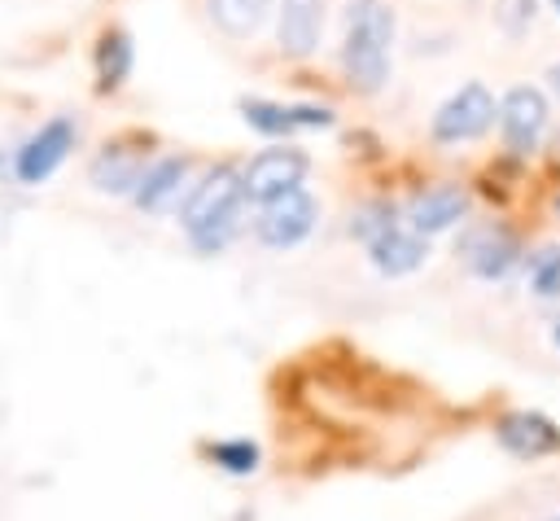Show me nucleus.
Listing matches in <instances>:
<instances>
[{"mask_svg":"<svg viewBox=\"0 0 560 521\" xmlns=\"http://www.w3.org/2000/svg\"><path fill=\"white\" fill-rule=\"evenodd\" d=\"M302 175H306V153H302V149H289V144L262 149V153L245 166V197L271 201V197H280V193L298 188Z\"/></svg>","mask_w":560,"mask_h":521,"instance_id":"0eeeda50","label":"nucleus"},{"mask_svg":"<svg viewBox=\"0 0 560 521\" xmlns=\"http://www.w3.org/2000/svg\"><path fill=\"white\" fill-rule=\"evenodd\" d=\"M516 254H521V245H516V236H512L508 228H481V232L464 245V258H468V267H472L481 280L508 276V267L516 263Z\"/></svg>","mask_w":560,"mask_h":521,"instance_id":"ddd939ff","label":"nucleus"},{"mask_svg":"<svg viewBox=\"0 0 560 521\" xmlns=\"http://www.w3.org/2000/svg\"><path fill=\"white\" fill-rule=\"evenodd\" d=\"M547 79H551V92H556V96H560V61H556V66H551V70H547Z\"/></svg>","mask_w":560,"mask_h":521,"instance_id":"aec40b11","label":"nucleus"},{"mask_svg":"<svg viewBox=\"0 0 560 521\" xmlns=\"http://www.w3.org/2000/svg\"><path fill=\"white\" fill-rule=\"evenodd\" d=\"M556 210H560V197H556Z\"/></svg>","mask_w":560,"mask_h":521,"instance_id":"5701e85b","label":"nucleus"},{"mask_svg":"<svg viewBox=\"0 0 560 521\" xmlns=\"http://www.w3.org/2000/svg\"><path fill=\"white\" fill-rule=\"evenodd\" d=\"M210 4V18L219 31L228 35H254L267 18H271V0H206Z\"/></svg>","mask_w":560,"mask_h":521,"instance_id":"dca6fc26","label":"nucleus"},{"mask_svg":"<svg viewBox=\"0 0 560 521\" xmlns=\"http://www.w3.org/2000/svg\"><path fill=\"white\" fill-rule=\"evenodd\" d=\"M280 48L293 57H306L319 44L324 31V0H284L280 4Z\"/></svg>","mask_w":560,"mask_h":521,"instance_id":"f8f14e48","label":"nucleus"},{"mask_svg":"<svg viewBox=\"0 0 560 521\" xmlns=\"http://www.w3.org/2000/svg\"><path fill=\"white\" fill-rule=\"evenodd\" d=\"M551 337H556V346H560V320H556V333H551Z\"/></svg>","mask_w":560,"mask_h":521,"instance_id":"412c9836","label":"nucleus"},{"mask_svg":"<svg viewBox=\"0 0 560 521\" xmlns=\"http://www.w3.org/2000/svg\"><path fill=\"white\" fill-rule=\"evenodd\" d=\"M140 175H144L140 158H136L131 149H122V144H105V149L92 158V166H88V180H92L101 193H136Z\"/></svg>","mask_w":560,"mask_h":521,"instance_id":"2eb2a0df","label":"nucleus"},{"mask_svg":"<svg viewBox=\"0 0 560 521\" xmlns=\"http://www.w3.org/2000/svg\"><path fill=\"white\" fill-rule=\"evenodd\" d=\"M368 258L381 276H407L429 258V236L411 232L407 223H394V228H385L381 236L368 241Z\"/></svg>","mask_w":560,"mask_h":521,"instance_id":"1a4fd4ad","label":"nucleus"},{"mask_svg":"<svg viewBox=\"0 0 560 521\" xmlns=\"http://www.w3.org/2000/svg\"><path fill=\"white\" fill-rule=\"evenodd\" d=\"M206 451H210V460H214L219 468H228V473H254V468H258V447H254L249 438L210 442Z\"/></svg>","mask_w":560,"mask_h":521,"instance_id":"6ab92c4d","label":"nucleus"},{"mask_svg":"<svg viewBox=\"0 0 560 521\" xmlns=\"http://www.w3.org/2000/svg\"><path fill=\"white\" fill-rule=\"evenodd\" d=\"M464 210H468V193L459 184H433L420 197H411L402 223L411 232H420V236H433V232H446L451 223H459Z\"/></svg>","mask_w":560,"mask_h":521,"instance_id":"6e6552de","label":"nucleus"},{"mask_svg":"<svg viewBox=\"0 0 560 521\" xmlns=\"http://www.w3.org/2000/svg\"><path fill=\"white\" fill-rule=\"evenodd\" d=\"M96 70H101V83L105 88H114V83L127 79V70H131V39L122 31H105L101 35V44H96Z\"/></svg>","mask_w":560,"mask_h":521,"instance_id":"f3484780","label":"nucleus"},{"mask_svg":"<svg viewBox=\"0 0 560 521\" xmlns=\"http://www.w3.org/2000/svg\"><path fill=\"white\" fill-rule=\"evenodd\" d=\"M499 131H503V144L512 153L538 149V140L547 131V96L538 88H529V83L508 88V96L499 105Z\"/></svg>","mask_w":560,"mask_h":521,"instance_id":"423d86ee","label":"nucleus"},{"mask_svg":"<svg viewBox=\"0 0 560 521\" xmlns=\"http://www.w3.org/2000/svg\"><path fill=\"white\" fill-rule=\"evenodd\" d=\"M70 149H74V118L57 114V118H48L39 131H31L22 140V149L13 158V171H18L22 184H39V180H48L66 162Z\"/></svg>","mask_w":560,"mask_h":521,"instance_id":"39448f33","label":"nucleus"},{"mask_svg":"<svg viewBox=\"0 0 560 521\" xmlns=\"http://www.w3.org/2000/svg\"><path fill=\"white\" fill-rule=\"evenodd\" d=\"M184 175H188V162L184 158H158L153 166H144V175H140V184H136V206L140 210H171L175 206V197H179V188H184Z\"/></svg>","mask_w":560,"mask_h":521,"instance_id":"4468645a","label":"nucleus"},{"mask_svg":"<svg viewBox=\"0 0 560 521\" xmlns=\"http://www.w3.org/2000/svg\"><path fill=\"white\" fill-rule=\"evenodd\" d=\"M389 44H394V13L385 4H354L346 18L341 66L359 92H376L389 79Z\"/></svg>","mask_w":560,"mask_h":521,"instance_id":"f03ea898","label":"nucleus"},{"mask_svg":"<svg viewBox=\"0 0 560 521\" xmlns=\"http://www.w3.org/2000/svg\"><path fill=\"white\" fill-rule=\"evenodd\" d=\"M551 9H556V13H560V0H551Z\"/></svg>","mask_w":560,"mask_h":521,"instance_id":"4be33fe9","label":"nucleus"},{"mask_svg":"<svg viewBox=\"0 0 560 521\" xmlns=\"http://www.w3.org/2000/svg\"><path fill=\"white\" fill-rule=\"evenodd\" d=\"M241 201H245V175H236L232 166H214L188 188L179 223L197 250H219L236 228Z\"/></svg>","mask_w":560,"mask_h":521,"instance_id":"f257e3e1","label":"nucleus"},{"mask_svg":"<svg viewBox=\"0 0 560 521\" xmlns=\"http://www.w3.org/2000/svg\"><path fill=\"white\" fill-rule=\"evenodd\" d=\"M499 442L521 455V460H534V455H547V451H560V429L538 416V412H512L499 420Z\"/></svg>","mask_w":560,"mask_h":521,"instance_id":"9d476101","label":"nucleus"},{"mask_svg":"<svg viewBox=\"0 0 560 521\" xmlns=\"http://www.w3.org/2000/svg\"><path fill=\"white\" fill-rule=\"evenodd\" d=\"M315 219H319L315 197H311L306 188H289V193H280V197L262 201V210H258V223H254V228H258L262 245L289 250V245H298V241L315 228Z\"/></svg>","mask_w":560,"mask_h":521,"instance_id":"20e7f679","label":"nucleus"},{"mask_svg":"<svg viewBox=\"0 0 560 521\" xmlns=\"http://www.w3.org/2000/svg\"><path fill=\"white\" fill-rule=\"evenodd\" d=\"M241 114L249 127L267 136H284L293 127H328L332 114L324 105H276V101H241Z\"/></svg>","mask_w":560,"mask_h":521,"instance_id":"9b49d317","label":"nucleus"},{"mask_svg":"<svg viewBox=\"0 0 560 521\" xmlns=\"http://www.w3.org/2000/svg\"><path fill=\"white\" fill-rule=\"evenodd\" d=\"M494 114H499V109H494V96H490L481 83H464V88H455V92L438 105V114H433V136L446 140V144L477 140V136L490 131Z\"/></svg>","mask_w":560,"mask_h":521,"instance_id":"7ed1b4c3","label":"nucleus"},{"mask_svg":"<svg viewBox=\"0 0 560 521\" xmlns=\"http://www.w3.org/2000/svg\"><path fill=\"white\" fill-rule=\"evenodd\" d=\"M529 289L538 298H556L560 293V245H542L529 258Z\"/></svg>","mask_w":560,"mask_h":521,"instance_id":"a211bd4d","label":"nucleus"}]
</instances>
